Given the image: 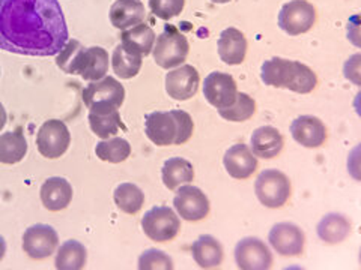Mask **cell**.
<instances>
[{"instance_id": "cell-15", "label": "cell", "mask_w": 361, "mask_h": 270, "mask_svg": "<svg viewBox=\"0 0 361 270\" xmlns=\"http://www.w3.org/2000/svg\"><path fill=\"white\" fill-rule=\"evenodd\" d=\"M269 245L274 248V251L283 257H298L304 251V238L302 230L295 224L280 222L274 225L268 236Z\"/></svg>"}, {"instance_id": "cell-34", "label": "cell", "mask_w": 361, "mask_h": 270, "mask_svg": "<svg viewBox=\"0 0 361 270\" xmlns=\"http://www.w3.org/2000/svg\"><path fill=\"white\" fill-rule=\"evenodd\" d=\"M137 267L140 270H172L173 262L163 251L148 250L139 257Z\"/></svg>"}, {"instance_id": "cell-9", "label": "cell", "mask_w": 361, "mask_h": 270, "mask_svg": "<svg viewBox=\"0 0 361 270\" xmlns=\"http://www.w3.org/2000/svg\"><path fill=\"white\" fill-rule=\"evenodd\" d=\"M71 144V134L65 123L59 119H51L42 123L37 135L38 152L47 160H58Z\"/></svg>"}, {"instance_id": "cell-35", "label": "cell", "mask_w": 361, "mask_h": 270, "mask_svg": "<svg viewBox=\"0 0 361 270\" xmlns=\"http://www.w3.org/2000/svg\"><path fill=\"white\" fill-rule=\"evenodd\" d=\"M185 0H149L151 13L164 21L178 17L184 11Z\"/></svg>"}, {"instance_id": "cell-32", "label": "cell", "mask_w": 361, "mask_h": 270, "mask_svg": "<svg viewBox=\"0 0 361 270\" xmlns=\"http://www.w3.org/2000/svg\"><path fill=\"white\" fill-rule=\"evenodd\" d=\"M89 125L92 132L101 140L115 137L121 129H126L119 115V110L109 112V115H94V112H89Z\"/></svg>"}, {"instance_id": "cell-37", "label": "cell", "mask_w": 361, "mask_h": 270, "mask_svg": "<svg viewBox=\"0 0 361 270\" xmlns=\"http://www.w3.org/2000/svg\"><path fill=\"white\" fill-rule=\"evenodd\" d=\"M6 120H8V115H6V110L4 107V104L0 103V131H2L6 125Z\"/></svg>"}, {"instance_id": "cell-1", "label": "cell", "mask_w": 361, "mask_h": 270, "mask_svg": "<svg viewBox=\"0 0 361 270\" xmlns=\"http://www.w3.org/2000/svg\"><path fill=\"white\" fill-rule=\"evenodd\" d=\"M68 38L59 0H0V50L47 58L58 56Z\"/></svg>"}, {"instance_id": "cell-10", "label": "cell", "mask_w": 361, "mask_h": 270, "mask_svg": "<svg viewBox=\"0 0 361 270\" xmlns=\"http://www.w3.org/2000/svg\"><path fill=\"white\" fill-rule=\"evenodd\" d=\"M316 22V9L306 0H290L279 13V27L290 37L309 32Z\"/></svg>"}, {"instance_id": "cell-6", "label": "cell", "mask_w": 361, "mask_h": 270, "mask_svg": "<svg viewBox=\"0 0 361 270\" xmlns=\"http://www.w3.org/2000/svg\"><path fill=\"white\" fill-rule=\"evenodd\" d=\"M190 51V44L187 38L175 26H166L161 35L155 38L152 49L155 63L163 70H172L180 66Z\"/></svg>"}, {"instance_id": "cell-20", "label": "cell", "mask_w": 361, "mask_h": 270, "mask_svg": "<svg viewBox=\"0 0 361 270\" xmlns=\"http://www.w3.org/2000/svg\"><path fill=\"white\" fill-rule=\"evenodd\" d=\"M247 54L244 33L235 27L224 29L219 38V56L226 65H241Z\"/></svg>"}, {"instance_id": "cell-21", "label": "cell", "mask_w": 361, "mask_h": 270, "mask_svg": "<svg viewBox=\"0 0 361 270\" xmlns=\"http://www.w3.org/2000/svg\"><path fill=\"white\" fill-rule=\"evenodd\" d=\"M146 18V11L140 0H116L110 8L111 25L119 30H127L140 25Z\"/></svg>"}, {"instance_id": "cell-24", "label": "cell", "mask_w": 361, "mask_h": 270, "mask_svg": "<svg viewBox=\"0 0 361 270\" xmlns=\"http://www.w3.org/2000/svg\"><path fill=\"white\" fill-rule=\"evenodd\" d=\"M353 224L346 217L341 213H330L321 219L318 224V236L319 239L329 245L342 243L349 234H351Z\"/></svg>"}, {"instance_id": "cell-8", "label": "cell", "mask_w": 361, "mask_h": 270, "mask_svg": "<svg viewBox=\"0 0 361 270\" xmlns=\"http://www.w3.org/2000/svg\"><path fill=\"white\" fill-rule=\"evenodd\" d=\"M142 229L143 233L154 242H171L180 230V221L171 207L158 206L145 213Z\"/></svg>"}, {"instance_id": "cell-14", "label": "cell", "mask_w": 361, "mask_h": 270, "mask_svg": "<svg viewBox=\"0 0 361 270\" xmlns=\"http://www.w3.org/2000/svg\"><path fill=\"white\" fill-rule=\"evenodd\" d=\"M236 95H238V89H236V82L232 75L224 72H211L205 78L203 96L217 110L231 107L236 101Z\"/></svg>"}, {"instance_id": "cell-19", "label": "cell", "mask_w": 361, "mask_h": 270, "mask_svg": "<svg viewBox=\"0 0 361 270\" xmlns=\"http://www.w3.org/2000/svg\"><path fill=\"white\" fill-rule=\"evenodd\" d=\"M73 186L63 177H50L41 186V201L50 212H61L70 206Z\"/></svg>"}, {"instance_id": "cell-3", "label": "cell", "mask_w": 361, "mask_h": 270, "mask_svg": "<svg viewBox=\"0 0 361 270\" xmlns=\"http://www.w3.org/2000/svg\"><path fill=\"white\" fill-rule=\"evenodd\" d=\"M195 131V123L187 111H154L145 119V134L157 146L185 144Z\"/></svg>"}, {"instance_id": "cell-31", "label": "cell", "mask_w": 361, "mask_h": 270, "mask_svg": "<svg viewBox=\"0 0 361 270\" xmlns=\"http://www.w3.org/2000/svg\"><path fill=\"white\" fill-rule=\"evenodd\" d=\"M95 153L101 161L110 164H119L128 160L131 155V146L126 139L115 137L99 141L95 148Z\"/></svg>"}, {"instance_id": "cell-36", "label": "cell", "mask_w": 361, "mask_h": 270, "mask_svg": "<svg viewBox=\"0 0 361 270\" xmlns=\"http://www.w3.org/2000/svg\"><path fill=\"white\" fill-rule=\"evenodd\" d=\"M358 74H360V54H355L346 62L345 75H346V78H349V80L354 82L355 84H358L360 83Z\"/></svg>"}, {"instance_id": "cell-2", "label": "cell", "mask_w": 361, "mask_h": 270, "mask_svg": "<svg viewBox=\"0 0 361 270\" xmlns=\"http://www.w3.org/2000/svg\"><path fill=\"white\" fill-rule=\"evenodd\" d=\"M58 66L66 74L80 75L86 82H98L109 71V53L101 47H87L75 39H68L58 54Z\"/></svg>"}, {"instance_id": "cell-28", "label": "cell", "mask_w": 361, "mask_h": 270, "mask_svg": "<svg viewBox=\"0 0 361 270\" xmlns=\"http://www.w3.org/2000/svg\"><path fill=\"white\" fill-rule=\"evenodd\" d=\"M155 32L148 25H140L134 26L131 29L122 30L121 39L127 49L139 53L142 56H149L152 53L154 44H155Z\"/></svg>"}, {"instance_id": "cell-18", "label": "cell", "mask_w": 361, "mask_h": 270, "mask_svg": "<svg viewBox=\"0 0 361 270\" xmlns=\"http://www.w3.org/2000/svg\"><path fill=\"white\" fill-rule=\"evenodd\" d=\"M226 172L231 177L245 180L252 177L257 168V160L253 152L245 144H235L224 153L223 160Z\"/></svg>"}, {"instance_id": "cell-13", "label": "cell", "mask_w": 361, "mask_h": 270, "mask_svg": "<svg viewBox=\"0 0 361 270\" xmlns=\"http://www.w3.org/2000/svg\"><path fill=\"white\" fill-rule=\"evenodd\" d=\"M236 266L243 270H268L273 266V254L257 238H245L235 248Z\"/></svg>"}, {"instance_id": "cell-38", "label": "cell", "mask_w": 361, "mask_h": 270, "mask_svg": "<svg viewBox=\"0 0 361 270\" xmlns=\"http://www.w3.org/2000/svg\"><path fill=\"white\" fill-rule=\"evenodd\" d=\"M5 252H6V243H5V239L2 238V236H0V262L4 260Z\"/></svg>"}, {"instance_id": "cell-16", "label": "cell", "mask_w": 361, "mask_h": 270, "mask_svg": "<svg viewBox=\"0 0 361 270\" xmlns=\"http://www.w3.org/2000/svg\"><path fill=\"white\" fill-rule=\"evenodd\" d=\"M200 77L196 68L180 65L166 75V92L176 101H187L197 94Z\"/></svg>"}, {"instance_id": "cell-5", "label": "cell", "mask_w": 361, "mask_h": 270, "mask_svg": "<svg viewBox=\"0 0 361 270\" xmlns=\"http://www.w3.org/2000/svg\"><path fill=\"white\" fill-rule=\"evenodd\" d=\"M83 103L94 115L118 111L126 101V89L113 77H104L87 84L83 90Z\"/></svg>"}, {"instance_id": "cell-25", "label": "cell", "mask_w": 361, "mask_h": 270, "mask_svg": "<svg viewBox=\"0 0 361 270\" xmlns=\"http://www.w3.org/2000/svg\"><path fill=\"white\" fill-rule=\"evenodd\" d=\"M161 177L164 186L167 189L175 191L180 185L190 184L195 179L193 164L184 160V158H171L163 165Z\"/></svg>"}, {"instance_id": "cell-30", "label": "cell", "mask_w": 361, "mask_h": 270, "mask_svg": "<svg viewBox=\"0 0 361 270\" xmlns=\"http://www.w3.org/2000/svg\"><path fill=\"white\" fill-rule=\"evenodd\" d=\"M113 200L119 210L128 215H135L145 205L143 191L134 184H121L113 194Z\"/></svg>"}, {"instance_id": "cell-4", "label": "cell", "mask_w": 361, "mask_h": 270, "mask_svg": "<svg viewBox=\"0 0 361 270\" xmlns=\"http://www.w3.org/2000/svg\"><path fill=\"white\" fill-rule=\"evenodd\" d=\"M261 78L267 86L283 87L301 95L313 92L318 86V77L307 65L281 58L264 62Z\"/></svg>"}, {"instance_id": "cell-7", "label": "cell", "mask_w": 361, "mask_h": 270, "mask_svg": "<svg viewBox=\"0 0 361 270\" xmlns=\"http://www.w3.org/2000/svg\"><path fill=\"white\" fill-rule=\"evenodd\" d=\"M256 197L265 207H283L290 197V182L285 173L264 170L256 179Z\"/></svg>"}, {"instance_id": "cell-17", "label": "cell", "mask_w": 361, "mask_h": 270, "mask_svg": "<svg viewBox=\"0 0 361 270\" xmlns=\"http://www.w3.org/2000/svg\"><path fill=\"white\" fill-rule=\"evenodd\" d=\"M290 134L293 140L304 148L316 149L326 140V128L321 119L314 116H301L292 122Z\"/></svg>"}, {"instance_id": "cell-11", "label": "cell", "mask_w": 361, "mask_h": 270, "mask_svg": "<svg viewBox=\"0 0 361 270\" xmlns=\"http://www.w3.org/2000/svg\"><path fill=\"white\" fill-rule=\"evenodd\" d=\"M58 246L59 236L50 225H32L23 234V251L33 260H45L56 252Z\"/></svg>"}, {"instance_id": "cell-22", "label": "cell", "mask_w": 361, "mask_h": 270, "mask_svg": "<svg viewBox=\"0 0 361 270\" xmlns=\"http://www.w3.org/2000/svg\"><path fill=\"white\" fill-rule=\"evenodd\" d=\"M283 135L274 127H261L252 135V152L262 160H273L283 150Z\"/></svg>"}, {"instance_id": "cell-27", "label": "cell", "mask_w": 361, "mask_h": 270, "mask_svg": "<svg viewBox=\"0 0 361 270\" xmlns=\"http://www.w3.org/2000/svg\"><path fill=\"white\" fill-rule=\"evenodd\" d=\"M143 56L127 49L123 44H119L111 54V68L115 74L122 80H130L140 72Z\"/></svg>"}, {"instance_id": "cell-33", "label": "cell", "mask_w": 361, "mask_h": 270, "mask_svg": "<svg viewBox=\"0 0 361 270\" xmlns=\"http://www.w3.org/2000/svg\"><path fill=\"white\" fill-rule=\"evenodd\" d=\"M256 112V103L247 94L236 95L235 103L228 108H220L219 115L229 122H244L248 120Z\"/></svg>"}, {"instance_id": "cell-29", "label": "cell", "mask_w": 361, "mask_h": 270, "mask_svg": "<svg viewBox=\"0 0 361 270\" xmlns=\"http://www.w3.org/2000/svg\"><path fill=\"white\" fill-rule=\"evenodd\" d=\"M87 262V252L85 245L77 240H66L61 245L56 255L54 267L58 270H80L85 269Z\"/></svg>"}, {"instance_id": "cell-26", "label": "cell", "mask_w": 361, "mask_h": 270, "mask_svg": "<svg viewBox=\"0 0 361 270\" xmlns=\"http://www.w3.org/2000/svg\"><path fill=\"white\" fill-rule=\"evenodd\" d=\"M27 141L25 139V134L20 129L11 131L0 135V164L14 165L25 160L27 155Z\"/></svg>"}, {"instance_id": "cell-23", "label": "cell", "mask_w": 361, "mask_h": 270, "mask_svg": "<svg viewBox=\"0 0 361 270\" xmlns=\"http://www.w3.org/2000/svg\"><path fill=\"white\" fill-rule=\"evenodd\" d=\"M195 262L202 269H216L223 263L224 251L221 243L212 236H200L191 246Z\"/></svg>"}, {"instance_id": "cell-39", "label": "cell", "mask_w": 361, "mask_h": 270, "mask_svg": "<svg viewBox=\"0 0 361 270\" xmlns=\"http://www.w3.org/2000/svg\"><path fill=\"white\" fill-rule=\"evenodd\" d=\"M212 4H220V5H223V4H228V2H231V0H211Z\"/></svg>"}, {"instance_id": "cell-12", "label": "cell", "mask_w": 361, "mask_h": 270, "mask_svg": "<svg viewBox=\"0 0 361 270\" xmlns=\"http://www.w3.org/2000/svg\"><path fill=\"white\" fill-rule=\"evenodd\" d=\"M173 206L178 215L190 222H197L205 219L209 213V200L202 193V189L191 185H180L173 198Z\"/></svg>"}]
</instances>
